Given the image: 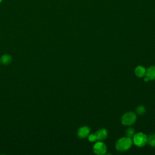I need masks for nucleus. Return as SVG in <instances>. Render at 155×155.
Segmentation results:
<instances>
[{"label":"nucleus","instance_id":"11","mask_svg":"<svg viewBox=\"0 0 155 155\" xmlns=\"http://www.w3.org/2000/svg\"><path fill=\"white\" fill-rule=\"evenodd\" d=\"M145 111H146L145 108L143 105H139L136 108V112L137 114L140 115L143 114L145 113Z\"/></svg>","mask_w":155,"mask_h":155},{"label":"nucleus","instance_id":"13","mask_svg":"<svg viewBox=\"0 0 155 155\" xmlns=\"http://www.w3.org/2000/svg\"><path fill=\"white\" fill-rule=\"evenodd\" d=\"M88 140L90 142H95L96 140H97V137L95 134H91L90 135L88 136Z\"/></svg>","mask_w":155,"mask_h":155},{"label":"nucleus","instance_id":"3","mask_svg":"<svg viewBox=\"0 0 155 155\" xmlns=\"http://www.w3.org/2000/svg\"><path fill=\"white\" fill-rule=\"evenodd\" d=\"M136 116L133 112H128L125 113L122 117V123L124 125H131L135 122Z\"/></svg>","mask_w":155,"mask_h":155},{"label":"nucleus","instance_id":"1","mask_svg":"<svg viewBox=\"0 0 155 155\" xmlns=\"http://www.w3.org/2000/svg\"><path fill=\"white\" fill-rule=\"evenodd\" d=\"M133 141L130 137H124L119 139L116 143V147L117 150L120 151H125L128 150L132 145Z\"/></svg>","mask_w":155,"mask_h":155},{"label":"nucleus","instance_id":"6","mask_svg":"<svg viewBox=\"0 0 155 155\" xmlns=\"http://www.w3.org/2000/svg\"><path fill=\"white\" fill-rule=\"evenodd\" d=\"M95 134L96 136L97 140H104L105 139L107 138V137L108 136V131L106 129L102 128V129H101V130H98L96 133Z\"/></svg>","mask_w":155,"mask_h":155},{"label":"nucleus","instance_id":"10","mask_svg":"<svg viewBox=\"0 0 155 155\" xmlns=\"http://www.w3.org/2000/svg\"><path fill=\"white\" fill-rule=\"evenodd\" d=\"M147 142L151 147H155V134H151L147 137Z\"/></svg>","mask_w":155,"mask_h":155},{"label":"nucleus","instance_id":"12","mask_svg":"<svg viewBox=\"0 0 155 155\" xmlns=\"http://www.w3.org/2000/svg\"><path fill=\"white\" fill-rule=\"evenodd\" d=\"M125 134H126L127 137H130V138L133 137L134 135V130L133 128H128L126 130Z\"/></svg>","mask_w":155,"mask_h":155},{"label":"nucleus","instance_id":"4","mask_svg":"<svg viewBox=\"0 0 155 155\" xmlns=\"http://www.w3.org/2000/svg\"><path fill=\"white\" fill-rule=\"evenodd\" d=\"M93 151L97 154H104L107 151V147L104 142H98L93 146Z\"/></svg>","mask_w":155,"mask_h":155},{"label":"nucleus","instance_id":"7","mask_svg":"<svg viewBox=\"0 0 155 155\" xmlns=\"http://www.w3.org/2000/svg\"><path fill=\"white\" fill-rule=\"evenodd\" d=\"M146 76L150 80L155 79V65L150 67L146 70Z\"/></svg>","mask_w":155,"mask_h":155},{"label":"nucleus","instance_id":"8","mask_svg":"<svg viewBox=\"0 0 155 155\" xmlns=\"http://www.w3.org/2000/svg\"><path fill=\"white\" fill-rule=\"evenodd\" d=\"M135 74L139 78H142L146 75V70L142 66H137L134 70Z\"/></svg>","mask_w":155,"mask_h":155},{"label":"nucleus","instance_id":"5","mask_svg":"<svg viewBox=\"0 0 155 155\" xmlns=\"http://www.w3.org/2000/svg\"><path fill=\"white\" fill-rule=\"evenodd\" d=\"M90 131V129L88 127L84 126L79 128L78 131V136L81 138H85L88 136Z\"/></svg>","mask_w":155,"mask_h":155},{"label":"nucleus","instance_id":"15","mask_svg":"<svg viewBox=\"0 0 155 155\" xmlns=\"http://www.w3.org/2000/svg\"><path fill=\"white\" fill-rule=\"evenodd\" d=\"M2 0H0V4L2 2Z\"/></svg>","mask_w":155,"mask_h":155},{"label":"nucleus","instance_id":"9","mask_svg":"<svg viewBox=\"0 0 155 155\" xmlns=\"http://www.w3.org/2000/svg\"><path fill=\"white\" fill-rule=\"evenodd\" d=\"M12 60V59L11 56L8 55V54H5V55L2 56V57L1 58V61H2V64H5V65L9 64L11 62Z\"/></svg>","mask_w":155,"mask_h":155},{"label":"nucleus","instance_id":"14","mask_svg":"<svg viewBox=\"0 0 155 155\" xmlns=\"http://www.w3.org/2000/svg\"><path fill=\"white\" fill-rule=\"evenodd\" d=\"M149 80H150V79H149L147 77H146V78H144V81H148Z\"/></svg>","mask_w":155,"mask_h":155},{"label":"nucleus","instance_id":"2","mask_svg":"<svg viewBox=\"0 0 155 155\" xmlns=\"http://www.w3.org/2000/svg\"><path fill=\"white\" fill-rule=\"evenodd\" d=\"M133 142L137 147H143L147 143V136L143 133H138L134 135Z\"/></svg>","mask_w":155,"mask_h":155}]
</instances>
